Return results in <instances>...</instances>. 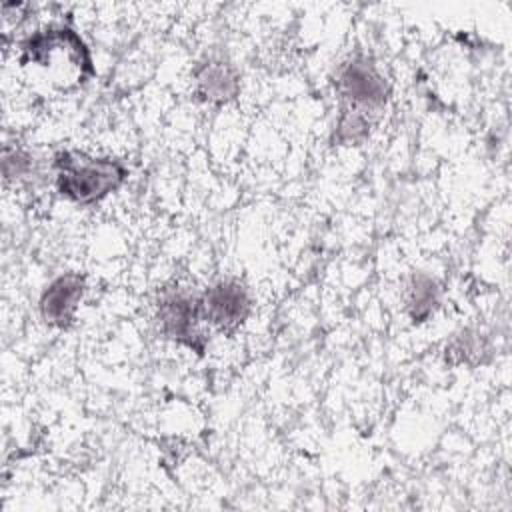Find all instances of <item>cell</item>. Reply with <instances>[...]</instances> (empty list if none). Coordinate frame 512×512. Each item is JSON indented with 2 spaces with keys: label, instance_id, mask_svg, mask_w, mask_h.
<instances>
[{
  "label": "cell",
  "instance_id": "obj_1",
  "mask_svg": "<svg viewBox=\"0 0 512 512\" xmlns=\"http://www.w3.org/2000/svg\"><path fill=\"white\" fill-rule=\"evenodd\" d=\"M336 86L342 100L338 140L360 142L368 134L370 116L380 112L388 100V84L368 56H356L342 66Z\"/></svg>",
  "mask_w": 512,
  "mask_h": 512
},
{
  "label": "cell",
  "instance_id": "obj_2",
  "mask_svg": "<svg viewBox=\"0 0 512 512\" xmlns=\"http://www.w3.org/2000/svg\"><path fill=\"white\" fill-rule=\"evenodd\" d=\"M54 170L58 192L76 204H94L106 198L128 176L122 162L84 152H60Z\"/></svg>",
  "mask_w": 512,
  "mask_h": 512
},
{
  "label": "cell",
  "instance_id": "obj_3",
  "mask_svg": "<svg viewBox=\"0 0 512 512\" xmlns=\"http://www.w3.org/2000/svg\"><path fill=\"white\" fill-rule=\"evenodd\" d=\"M202 314V298H194L186 292H170L158 304V322L162 332L188 348L202 350L204 336L200 332Z\"/></svg>",
  "mask_w": 512,
  "mask_h": 512
},
{
  "label": "cell",
  "instance_id": "obj_4",
  "mask_svg": "<svg viewBox=\"0 0 512 512\" xmlns=\"http://www.w3.org/2000/svg\"><path fill=\"white\" fill-rule=\"evenodd\" d=\"M250 312L248 290L236 280H220L202 298L204 320L222 332L236 330Z\"/></svg>",
  "mask_w": 512,
  "mask_h": 512
},
{
  "label": "cell",
  "instance_id": "obj_5",
  "mask_svg": "<svg viewBox=\"0 0 512 512\" xmlns=\"http://www.w3.org/2000/svg\"><path fill=\"white\" fill-rule=\"evenodd\" d=\"M84 276L76 272L54 278L40 296L42 318L58 328H66L74 320V312L84 294Z\"/></svg>",
  "mask_w": 512,
  "mask_h": 512
},
{
  "label": "cell",
  "instance_id": "obj_6",
  "mask_svg": "<svg viewBox=\"0 0 512 512\" xmlns=\"http://www.w3.org/2000/svg\"><path fill=\"white\" fill-rule=\"evenodd\" d=\"M196 82H198V94L210 102H224L232 98L238 90V80L234 70L230 68V64L222 60L204 64L202 70L198 72Z\"/></svg>",
  "mask_w": 512,
  "mask_h": 512
},
{
  "label": "cell",
  "instance_id": "obj_7",
  "mask_svg": "<svg viewBox=\"0 0 512 512\" xmlns=\"http://www.w3.org/2000/svg\"><path fill=\"white\" fill-rule=\"evenodd\" d=\"M436 302V288L432 280L428 278H418L412 284V294H410V308H412V318L420 320L430 314L432 306Z\"/></svg>",
  "mask_w": 512,
  "mask_h": 512
}]
</instances>
